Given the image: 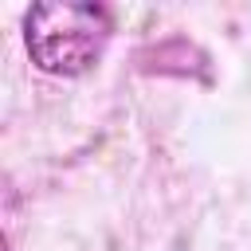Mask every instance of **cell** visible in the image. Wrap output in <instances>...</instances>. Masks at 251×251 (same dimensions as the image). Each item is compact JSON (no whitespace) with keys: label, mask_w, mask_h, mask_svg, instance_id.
<instances>
[{"label":"cell","mask_w":251,"mask_h":251,"mask_svg":"<svg viewBox=\"0 0 251 251\" xmlns=\"http://www.w3.org/2000/svg\"><path fill=\"white\" fill-rule=\"evenodd\" d=\"M114 35V12L82 0H39L24 16V43L39 71L78 78L106 55Z\"/></svg>","instance_id":"6da1fadb"}]
</instances>
